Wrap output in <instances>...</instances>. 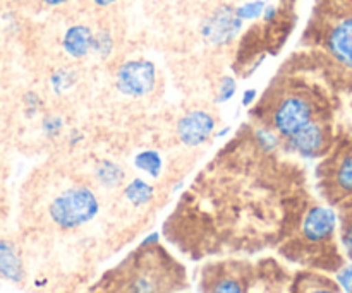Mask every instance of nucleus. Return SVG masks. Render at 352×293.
<instances>
[{
	"mask_svg": "<svg viewBox=\"0 0 352 293\" xmlns=\"http://www.w3.org/2000/svg\"><path fill=\"white\" fill-rule=\"evenodd\" d=\"M184 288V266L158 244V235H150L88 293H177Z\"/></svg>",
	"mask_w": 352,
	"mask_h": 293,
	"instance_id": "1",
	"label": "nucleus"
},
{
	"mask_svg": "<svg viewBox=\"0 0 352 293\" xmlns=\"http://www.w3.org/2000/svg\"><path fill=\"white\" fill-rule=\"evenodd\" d=\"M253 115L285 141L316 120V99L306 86L277 75L256 103Z\"/></svg>",
	"mask_w": 352,
	"mask_h": 293,
	"instance_id": "2",
	"label": "nucleus"
},
{
	"mask_svg": "<svg viewBox=\"0 0 352 293\" xmlns=\"http://www.w3.org/2000/svg\"><path fill=\"white\" fill-rule=\"evenodd\" d=\"M100 199L88 185H71L55 196L48 204V218L55 228L74 232L82 228L98 216Z\"/></svg>",
	"mask_w": 352,
	"mask_h": 293,
	"instance_id": "3",
	"label": "nucleus"
},
{
	"mask_svg": "<svg viewBox=\"0 0 352 293\" xmlns=\"http://www.w3.org/2000/svg\"><path fill=\"white\" fill-rule=\"evenodd\" d=\"M201 293H258V274L244 261L208 263L201 271Z\"/></svg>",
	"mask_w": 352,
	"mask_h": 293,
	"instance_id": "4",
	"label": "nucleus"
},
{
	"mask_svg": "<svg viewBox=\"0 0 352 293\" xmlns=\"http://www.w3.org/2000/svg\"><path fill=\"white\" fill-rule=\"evenodd\" d=\"M157 86V65L148 58H131L116 72V88L127 98H143Z\"/></svg>",
	"mask_w": 352,
	"mask_h": 293,
	"instance_id": "5",
	"label": "nucleus"
},
{
	"mask_svg": "<svg viewBox=\"0 0 352 293\" xmlns=\"http://www.w3.org/2000/svg\"><path fill=\"white\" fill-rule=\"evenodd\" d=\"M244 23L237 17L236 7L220 3L199 23V34L212 47H227L243 31Z\"/></svg>",
	"mask_w": 352,
	"mask_h": 293,
	"instance_id": "6",
	"label": "nucleus"
},
{
	"mask_svg": "<svg viewBox=\"0 0 352 293\" xmlns=\"http://www.w3.org/2000/svg\"><path fill=\"white\" fill-rule=\"evenodd\" d=\"M217 129V122L212 113L205 110H189L177 120L175 132L179 141L188 148H198L205 144Z\"/></svg>",
	"mask_w": 352,
	"mask_h": 293,
	"instance_id": "7",
	"label": "nucleus"
},
{
	"mask_svg": "<svg viewBox=\"0 0 352 293\" xmlns=\"http://www.w3.org/2000/svg\"><path fill=\"white\" fill-rule=\"evenodd\" d=\"M282 146L302 158L322 156L329 148V129L318 120H313L294 136L282 141Z\"/></svg>",
	"mask_w": 352,
	"mask_h": 293,
	"instance_id": "8",
	"label": "nucleus"
},
{
	"mask_svg": "<svg viewBox=\"0 0 352 293\" xmlns=\"http://www.w3.org/2000/svg\"><path fill=\"white\" fill-rule=\"evenodd\" d=\"M336 230V213L330 208L313 206L299 223V240L302 244H322L330 239Z\"/></svg>",
	"mask_w": 352,
	"mask_h": 293,
	"instance_id": "9",
	"label": "nucleus"
},
{
	"mask_svg": "<svg viewBox=\"0 0 352 293\" xmlns=\"http://www.w3.org/2000/svg\"><path fill=\"white\" fill-rule=\"evenodd\" d=\"M325 50L333 62L352 71V16L342 17L327 31Z\"/></svg>",
	"mask_w": 352,
	"mask_h": 293,
	"instance_id": "10",
	"label": "nucleus"
},
{
	"mask_svg": "<svg viewBox=\"0 0 352 293\" xmlns=\"http://www.w3.org/2000/svg\"><path fill=\"white\" fill-rule=\"evenodd\" d=\"M93 31L86 24H72L62 36V48L71 58H85L91 54Z\"/></svg>",
	"mask_w": 352,
	"mask_h": 293,
	"instance_id": "11",
	"label": "nucleus"
},
{
	"mask_svg": "<svg viewBox=\"0 0 352 293\" xmlns=\"http://www.w3.org/2000/svg\"><path fill=\"white\" fill-rule=\"evenodd\" d=\"M0 278L10 283H21L24 280V264L16 244L0 239Z\"/></svg>",
	"mask_w": 352,
	"mask_h": 293,
	"instance_id": "12",
	"label": "nucleus"
},
{
	"mask_svg": "<svg viewBox=\"0 0 352 293\" xmlns=\"http://www.w3.org/2000/svg\"><path fill=\"white\" fill-rule=\"evenodd\" d=\"M122 196L133 208H144V206L151 204L155 199V187L146 182L144 178H133L127 182L122 189Z\"/></svg>",
	"mask_w": 352,
	"mask_h": 293,
	"instance_id": "13",
	"label": "nucleus"
},
{
	"mask_svg": "<svg viewBox=\"0 0 352 293\" xmlns=\"http://www.w3.org/2000/svg\"><path fill=\"white\" fill-rule=\"evenodd\" d=\"M96 182L105 189H119L126 182V170L113 160H102L93 170Z\"/></svg>",
	"mask_w": 352,
	"mask_h": 293,
	"instance_id": "14",
	"label": "nucleus"
},
{
	"mask_svg": "<svg viewBox=\"0 0 352 293\" xmlns=\"http://www.w3.org/2000/svg\"><path fill=\"white\" fill-rule=\"evenodd\" d=\"M330 172V180L333 182L337 191L344 192V194H351L352 192V153L344 154L340 160L336 161L333 170Z\"/></svg>",
	"mask_w": 352,
	"mask_h": 293,
	"instance_id": "15",
	"label": "nucleus"
},
{
	"mask_svg": "<svg viewBox=\"0 0 352 293\" xmlns=\"http://www.w3.org/2000/svg\"><path fill=\"white\" fill-rule=\"evenodd\" d=\"M134 168L151 178H158L164 170V158L157 150H143L134 154Z\"/></svg>",
	"mask_w": 352,
	"mask_h": 293,
	"instance_id": "16",
	"label": "nucleus"
},
{
	"mask_svg": "<svg viewBox=\"0 0 352 293\" xmlns=\"http://www.w3.org/2000/svg\"><path fill=\"white\" fill-rule=\"evenodd\" d=\"M78 81H79V75L74 69L60 67L57 69V71L52 72L50 88L57 96H64L67 95L71 89H74V86L78 84Z\"/></svg>",
	"mask_w": 352,
	"mask_h": 293,
	"instance_id": "17",
	"label": "nucleus"
},
{
	"mask_svg": "<svg viewBox=\"0 0 352 293\" xmlns=\"http://www.w3.org/2000/svg\"><path fill=\"white\" fill-rule=\"evenodd\" d=\"M113 48H116V41H113L112 33L109 30H100L93 33L91 54L96 55L100 60H107V58L112 57Z\"/></svg>",
	"mask_w": 352,
	"mask_h": 293,
	"instance_id": "18",
	"label": "nucleus"
},
{
	"mask_svg": "<svg viewBox=\"0 0 352 293\" xmlns=\"http://www.w3.org/2000/svg\"><path fill=\"white\" fill-rule=\"evenodd\" d=\"M40 129H41V134H43L47 139L50 141L58 139V137L65 132L64 117L55 115V113H48V115H45L43 119H41Z\"/></svg>",
	"mask_w": 352,
	"mask_h": 293,
	"instance_id": "19",
	"label": "nucleus"
},
{
	"mask_svg": "<svg viewBox=\"0 0 352 293\" xmlns=\"http://www.w3.org/2000/svg\"><path fill=\"white\" fill-rule=\"evenodd\" d=\"M265 5H267V2H263V0H251V2H246L243 3V5L236 7V14L243 23L260 19L261 14H263Z\"/></svg>",
	"mask_w": 352,
	"mask_h": 293,
	"instance_id": "20",
	"label": "nucleus"
},
{
	"mask_svg": "<svg viewBox=\"0 0 352 293\" xmlns=\"http://www.w3.org/2000/svg\"><path fill=\"white\" fill-rule=\"evenodd\" d=\"M237 93V81L232 75H222L217 86V95L215 102L217 103H227L229 99H232Z\"/></svg>",
	"mask_w": 352,
	"mask_h": 293,
	"instance_id": "21",
	"label": "nucleus"
},
{
	"mask_svg": "<svg viewBox=\"0 0 352 293\" xmlns=\"http://www.w3.org/2000/svg\"><path fill=\"white\" fill-rule=\"evenodd\" d=\"M23 106L28 119H34L43 108V99L36 91H26L23 96Z\"/></svg>",
	"mask_w": 352,
	"mask_h": 293,
	"instance_id": "22",
	"label": "nucleus"
},
{
	"mask_svg": "<svg viewBox=\"0 0 352 293\" xmlns=\"http://www.w3.org/2000/svg\"><path fill=\"white\" fill-rule=\"evenodd\" d=\"M278 17V7L275 3H267L263 9V14H261V19H263L265 24L275 23Z\"/></svg>",
	"mask_w": 352,
	"mask_h": 293,
	"instance_id": "23",
	"label": "nucleus"
},
{
	"mask_svg": "<svg viewBox=\"0 0 352 293\" xmlns=\"http://www.w3.org/2000/svg\"><path fill=\"white\" fill-rule=\"evenodd\" d=\"M82 141H85V132H82V130L71 129L67 132V143H69V146H71V148L78 146V144H81Z\"/></svg>",
	"mask_w": 352,
	"mask_h": 293,
	"instance_id": "24",
	"label": "nucleus"
},
{
	"mask_svg": "<svg viewBox=\"0 0 352 293\" xmlns=\"http://www.w3.org/2000/svg\"><path fill=\"white\" fill-rule=\"evenodd\" d=\"M256 99H258V91L254 88H250L244 91L241 103H243V106H251L254 102H256Z\"/></svg>",
	"mask_w": 352,
	"mask_h": 293,
	"instance_id": "25",
	"label": "nucleus"
},
{
	"mask_svg": "<svg viewBox=\"0 0 352 293\" xmlns=\"http://www.w3.org/2000/svg\"><path fill=\"white\" fill-rule=\"evenodd\" d=\"M339 281L344 285L346 290H352V266L346 268V270L339 274Z\"/></svg>",
	"mask_w": 352,
	"mask_h": 293,
	"instance_id": "26",
	"label": "nucleus"
},
{
	"mask_svg": "<svg viewBox=\"0 0 352 293\" xmlns=\"http://www.w3.org/2000/svg\"><path fill=\"white\" fill-rule=\"evenodd\" d=\"M344 246H346L347 256L352 259V225L346 230V233H344Z\"/></svg>",
	"mask_w": 352,
	"mask_h": 293,
	"instance_id": "27",
	"label": "nucleus"
},
{
	"mask_svg": "<svg viewBox=\"0 0 352 293\" xmlns=\"http://www.w3.org/2000/svg\"><path fill=\"white\" fill-rule=\"evenodd\" d=\"M230 132H232V127L223 126V129H215L213 137H215V139H227V136H230Z\"/></svg>",
	"mask_w": 352,
	"mask_h": 293,
	"instance_id": "28",
	"label": "nucleus"
},
{
	"mask_svg": "<svg viewBox=\"0 0 352 293\" xmlns=\"http://www.w3.org/2000/svg\"><path fill=\"white\" fill-rule=\"evenodd\" d=\"M89 2H91L93 5H96V7H102V9H105V7H110V5H113V3H116L117 0H89Z\"/></svg>",
	"mask_w": 352,
	"mask_h": 293,
	"instance_id": "29",
	"label": "nucleus"
},
{
	"mask_svg": "<svg viewBox=\"0 0 352 293\" xmlns=\"http://www.w3.org/2000/svg\"><path fill=\"white\" fill-rule=\"evenodd\" d=\"M41 2L48 7H60V5H65V3H69L71 0H41Z\"/></svg>",
	"mask_w": 352,
	"mask_h": 293,
	"instance_id": "30",
	"label": "nucleus"
},
{
	"mask_svg": "<svg viewBox=\"0 0 352 293\" xmlns=\"http://www.w3.org/2000/svg\"><path fill=\"white\" fill-rule=\"evenodd\" d=\"M306 293H337V292L332 290V288L318 287V288H313V290H309V292H306Z\"/></svg>",
	"mask_w": 352,
	"mask_h": 293,
	"instance_id": "31",
	"label": "nucleus"
}]
</instances>
